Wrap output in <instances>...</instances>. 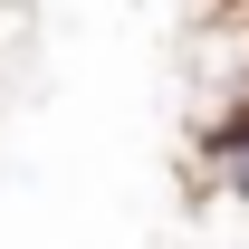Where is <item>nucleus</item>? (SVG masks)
I'll use <instances>...</instances> for the list:
<instances>
[{
  "mask_svg": "<svg viewBox=\"0 0 249 249\" xmlns=\"http://www.w3.org/2000/svg\"><path fill=\"white\" fill-rule=\"evenodd\" d=\"M201 173L249 201V96L240 106H211V124H201Z\"/></svg>",
  "mask_w": 249,
  "mask_h": 249,
  "instance_id": "obj_1",
  "label": "nucleus"
}]
</instances>
